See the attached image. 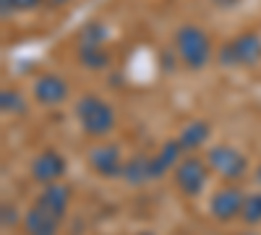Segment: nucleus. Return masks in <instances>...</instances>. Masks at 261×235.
<instances>
[{
    "label": "nucleus",
    "mask_w": 261,
    "mask_h": 235,
    "mask_svg": "<svg viewBox=\"0 0 261 235\" xmlns=\"http://www.w3.org/2000/svg\"><path fill=\"white\" fill-rule=\"evenodd\" d=\"M175 55L180 58V63L188 71H204L214 55L209 34L196 24L180 27L175 32Z\"/></svg>",
    "instance_id": "f257e3e1"
},
{
    "label": "nucleus",
    "mask_w": 261,
    "mask_h": 235,
    "mask_svg": "<svg viewBox=\"0 0 261 235\" xmlns=\"http://www.w3.org/2000/svg\"><path fill=\"white\" fill-rule=\"evenodd\" d=\"M76 120L86 136L105 139L115 128V108L97 94H84L76 102Z\"/></svg>",
    "instance_id": "f03ea898"
},
{
    "label": "nucleus",
    "mask_w": 261,
    "mask_h": 235,
    "mask_svg": "<svg viewBox=\"0 0 261 235\" xmlns=\"http://www.w3.org/2000/svg\"><path fill=\"white\" fill-rule=\"evenodd\" d=\"M220 66L225 68H251L261 60V34L258 32H243L232 37L220 47Z\"/></svg>",
    "instance_id": "7ed1b4c3"
},
{
    "label": "nucleus",
    "mask_w": 261,
    "mask_h": 235,
    "mask_svg": "<svg viewBox=\"0 0 261 235\" xmlns=\"http://www.w3.org/2000/svg\"><path fill=\"white\" fill-rule=\"evenodd\" d=\"M209 175H212V167L206 160L196 157V154H186L175 170H172V180H175V188L186 199H196L204 194V188L209 183Z\"/></svg>",
    "instance_id": "20e7f679"
},
{
    "label": "nucleus",
    "mask_w": 261,
    "mask_h": 235,
    "mask_svg": "<svg viewBox=\"0 0 261 235\" xmlns=\"http://www.w3.org/2000/svg\"><path fill=\"white\" fill-rule=\"evenodd\" d=\"M206 162L212 167V173H217L222 180L227 183H235V180H241L246 173H248V160L246 154L241 152V149H235L230 144H217L209 149V154H206Z\"/></svg>",
    "instance_id": "39448f33"
},
{
    "label": "nucleus",
    "mask_w": 261,
    "mask_h": 235,
    "mask_svg": "<svg viewBox=\"0 0 261 235\" xmlns=\"http://www.w3.org/2000/svg\"><path fill=\"white\" fill-rule=\"evenodd\" d=\"M246 194L238 186H225V188H217L212 199H209V215L217 222H232L241 217V209H243Z\"/></svg>",
    "instance_id": "423d86ee"
},
{
    "label": "nucleus",
    "mask_w": 261,
    "mask_h": 235,
    "mask_svg": "<svg viewBox=\"0 0 261 235\" xmlns=\"http://www.w3.org/2000/svg\"><path fill=\"white\" fill-rule=\"evenodd\" d=\"M89 167L99 178H120L123 175V154H120V146L115 144H97L89 149Z\"/></svg>",
    "instance_id": "0eeeda50"
},
{
    "label": "nucleus",
    "mask_w": 261,
    "mask_h": 235,
    "mask_svg": "<svg viewBox=\"0 0 261 235\" xmlns=\"http://www.w3.org/2000/svg\"><path fill=\"white\" fill-rule=\"evenodd\" d=\"M65 170H68V162L65 157L58 152V149H45V152H39L34 160H32V167L29 173L37 183L47 186V183H55L65 175Z\"/></svg>",
    "instance_id": "6e6552de"
},
{
    "label": "nucleus",
    "mask_w": 261,
    "mask_h": 235,
    "mask_svg": "<svg viewBox=\"0 0 261 235\" xmlns=\"http://www.w3.org/2000/svg\"><path fill=\"white\" fill-rule=\"evenodd\" d=\"M32 94H34V99L39 105H45V108H58V105H63L65 99H68L71 87L60 73H42L34 81Z\"/></svg>",
    "instance_id": "1a4fd4ad"
},
{
    "label": "nucleus",
    "mask_w": 261,
    "mask_h": 235,
    "mask_svg": "<svg viewBox=\"0 0 261 235\" xmlns=\"http://www.w3.org/2000/svg\"><path fill=\"white\" fill-rule=\"evenodd\" d=\"M71 199H73V188L68 183H47L45 188L39 191V196L34 199V204H39L42 209L53 212V215H58L60 220H65V215H68V206H71Z\"/></svg>",
    "instance_id": "9d476101"
},
{
    "label": "nucleus",
    "mask_w": 261,
    "mask_h": 235,
    "mask_svg": "<svg viewBox=\"0 0 261 235\" xmlns=\"http://www.w3.org/2000/svg\"><path fill=\"white\" fill-rule=\"evenodd\" d=\"M63 220L53 212L42 209L39 204H32L29 212L24 215V232L27 235H58Z\"/></svg>",
    "instance_id": "9b49d317"
},
{
    "label": "nucleus",
    "mask_w": 261,
    "mask_h": 235,
    "mask_svg": "<svg viewBox=\"0 0 261 235\" xmlns=\"http://www.w3.org/2000/svg\"><path fill=\"white\" fill-rule=\"evenodd\" d=\"M186 157V149H183V144L178 141V136L175 139H167L165 144H162V149L151 157V170H154V180L157 178H162L165 173H170V170H175V165L180 162Z\"/></svg>",
    "instance_id": "f8f14e48"
},
{
    "label": "nucleus",
    "mask_w": 261,
    "mask_h": 235,
    "mask_svg": "<svg viewBox=\"0 0 261 235\" xmlns=\"http://www.w3.org/2000/svg\"><path fill=\"white\" fill-rule=\"evenodd\" d=\"M128 186H144L149 180H154V170H151V157L146 154H136L125 160L123 165V175H120Z\"/></svg>",
    "instance_id": "ddd939ff"
},
{
    "label": "nucleus",
    "mask_w": 261,
    "mask_h": 235,
    "mask_svg": "<svg viewBox=\"0 0 261 235\" xmlns=\"http://www.w3.org/2000/svg\"><path fill=\"white\" fill-rule=\"evenodd\" d=\"M209 134H212V128H209L206 120H191L188 125H183V131L178 134V141L183 144L186 152H196V149H201L206 144Z\"/></svg>",
    "instance_id": "4468645a"
},
{
    "label": "nucleus",
    "mask_w": 261,
    "mask_h": 235,
    "mask_svg": "<svg viewBox=\"0 0 261 235\" xmlns=\"http://www.w3.org/2000/svg\"><path fill=\"white\" fill-rule=\"evenodd\" d=\"M79 63L89 71H105L110 66V53L105 45H79Z\"/></svg>",
    "instance_id": "2eb2a0df"
},
{
    "label": "nucleus",
    "mask_w": 261,
    "mask_h": 235,
    "mask_svg": "<svg viewBox=\"0 0 261 235\" xmlns=\"http://www.w3.org/2000/svg\"><path fill=\"white\" fill-rule=\"evenodd\" d=\"M0 108L6 115H24L27 113V97L24 92H18L16 87H8L0 92Z\"/></svg>",
    "instance_id": "dca6fc26"
},
{
    "label": "nucleus",
    "mask_w": 261,
    "mask_h": 235,
    "mask_svg": "<svg viewBox=\"0 0 261 235\" xmlns=\"http://www.w3.org/2000/svg\"><path fill=\"white\" fill-rule=\"evenodd\" d=\"M238 220H241L243 225H248V227L261 225V191L246 194V201H243V209H241V217Z\"/></svg>",
    "instance_id": "f3484780"
},
{
    "label": "nucleus",
    "mask_w": 261,
    "mask_h": 235,
    "mask_svg": "<svg viewBox=\"0 0 261 235\" xmlns=\"http://www.w3.org/2000/svg\"><path fill=\"white\" fill-rule=\"evenodd\" d=\"M110 32H107L99 21H92V24H84L79 29V45H105Z\"/></svg>",
    "instance_id": "a211bd4d"
},
{
    "label": "nucleus",
    "mask_w": 261,
    "mask_h": 235,
    "mask_svg": "<svg viewBox=\"0 0 261 235\" xmlns=\"http://www.w3.org/2000/svg\"><path fill=\"white\" fill-rule=\"evenodd\" d=\"M0 6H3V16L8 18L13 11H32L42 6V0H0Z\"/></svg>",
    "instance_id": "6ab92c4d"
},
{
    "label": "nucleus",
    "mask_w": 261,
    "mask_h": 235,
    "mask_svg": "<svg viewBox=\"0 0 261 235\" xmlns=\"http://www.w3.org/2000/svg\"><path fill=\"white\" fill-rule=\"evenodd\" d=\"M18 225V212L13 204H3V227H13Z\"/></svg>",
    "instance_id": "aec40b11"
},
{
    "label": "nucleus",
    "mask_w": 261,
    "mask_h": 235,
    "mask_svg": "<svg viewBox=\"0 0 261 235\" xmlns=\"http://www.w3.org/2000/svg\"><path fill=\"white\" fill-rule=\"evenodd\" d=\"M42 3L50 6V8H63L65 3H68V0H42Z\"/></svg>",
    "instance_id": "412c9836"
},
{
    "label": "nucleus",
    "mask_w": 261,
    "mask_h": 235,
    "mask_svg": "<svg viewBox=\"0 0 261 235\" xmlns=\"http://www.w3.org/2000/svg\"><path fill=\"white\" fill-rule=\"evenodd\" d=\"M134 235H157V232H151V230H139V232H134Z\"/></svg>",
    "instance_id": "4be33fe9"
},
{
    "label": "nucleus",
    "mask_w": 261,
    "mask_h": 235,
    "mask_svg": "<svg viewBox=\"0 0 261 235\" xmlns=\"http://www.w3.org/2000/svg\"><path fill=\"white\" fill-rule=\"evenodd\" d=\"M256 180L261 183V165H258V170H256Z\"/></svg>",
    "instance_id": "5701e85b"
}]
</instances>
